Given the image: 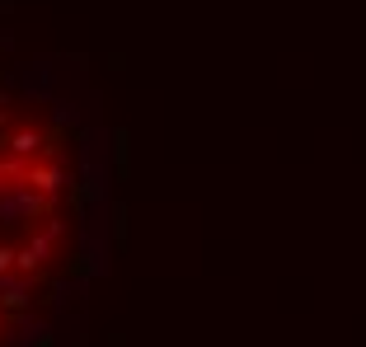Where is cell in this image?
Returning <instances> with one entry per match:
<instances>
[{"label": "cell", "instance_id": "7a4b0ae2", "mask_svg": "<svg viewBox=\"0 0 366 347\" xmlns=\"http://www.w3.org/2000/svg\"><path fill=\"white\" fill-rule=\"evenodd\" d=\"M14 258H19V254H10V249H0V277H5V272L14 268Z\"/></svg>", "mask_w": 366, "mask_h": 347}, {"label": "cell", "instance_id": "6da1fadb", "mask_svg": "<svg viewBox=\"0 0 366 347\" xmlns=\"http://www.w3.org/2000/svg\"><path fill=\"white\" fill-rule=\"evenodd\" d=\"M24 286H19V282H5V277H0V305H10V310H19V305H24Z\"/></svg>", "mask_w": 366, "mask_h": 347}]
</instances>
